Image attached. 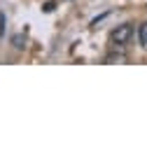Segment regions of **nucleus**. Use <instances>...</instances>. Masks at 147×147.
I'll use <instances>...</instances> for the list:
<instances>
[{
	"mask_svg": "<svg viewBox=\"0 0 147 147\" xmlns=\"http://www.w3.org/2000/svg\"><path fill=\"white\" fill-rule=\"evenodd\" d=\"M131 38H133V26L131 24H121V26H117L112 33H110V42H112L115 49H124Z\"/></svg>",
	"mask_w": 147,
	"mask_h": 147,
	"instance_id": "1",
	"label": "nucleus"
},
{
	"mask_svg": "<svg viewBox=\"0 0 147 147\" xmlns=\"http://www.w3.org/2000/svg\"><path fill=\"white\" fill-rule=\"evenodd\" d=\"M128 59H126V54L119 49V51H110L107 56L103 59V63H107V65H115V63H126Z\"/></svg>",
	"mask_w": 147,
	"mask_h": 147,
	"instance_id": "2",
	"label": "nucleus"
},
{
	"mask_svg": "<svg viewBox=\"0 0 147 147\" xmlns=\"http://www.w3.org/2000/svg\"><path fill=\"white\" fill-rule=\"evenodd\" d=\"M140 45H142V47L147 49V21H145V24L140 26Z\"/></svg>",
	"mask_w": 147,
	"mask_h": 147,
	"instance_id": "3",
	"label": "nucleus"
},
{
	"mask_svg": "<svg viewBox=\"0 0 147 147\" xmlns=\"http://www.w3.org/2000/svg\"><path fill=\"white\" fill-rule=\"evenodd\" d=\"M12 42H14L16 49H24V47H26V38H24V35H14V40H12Z\"/></svg>",
	"mask_w": 147,
	"mask_h": 147,
	"instance_id": "4",
	"label": "nucleus"
},
{
	"mask_svg": "<svg viewBox=\"0 0 147 147\" xmlns=\"http://www.w3.org/2000/svg\"><path fill=\"white\" fill-rule=\"evenodd\" d=\"M54 7H56V5H54V3H47V5H45V7H42V9H45V12H51V9H54Z\"/></svg>",
	"mask_w": 147,
	"mask_h": 147,
	"instance_id": "5",
	"label": "nucleus"
},
{
	"mask_svg": "<svg viewBox=\"0 0 147 147\" xmlns=\"http://www.w3.org/2000/svg\"><path fill=\"white\" fill-rule=\"evenodd\" d=\"M0 35H3V14H0Z\"/></svg>",
	"mask_w": 147,
	"mask_h": 147,
	"instance_id": "6",
	"label": "nucleus"
}]
</instances>
